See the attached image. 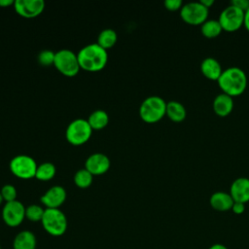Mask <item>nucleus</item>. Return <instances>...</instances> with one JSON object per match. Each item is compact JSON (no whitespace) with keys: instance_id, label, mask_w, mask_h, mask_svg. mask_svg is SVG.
Instances as JSON below:
<instances>
[{"instance_id":"4468645a","label":"nucleus","mask_w":249,"mask_h":249,"mask_svg":"<svg viewBox=\"0 0 249 249\" xmlns=\"http://www.w3.org/2000/svg\"><path fill=\"white\" fill-rule=\"evenodd\" d=\"M230 195L234 202L246 203L249 201V178L238 177L231 185Z\"/></svg>"},{"instance_id":"c9c22d12","label":"nucleus","mask_w":249,"mask_h":249,"mask_svg":"<svg viewBox=\"0 0 249 249\" xmlns=\"http://www.w3.org/2000/svg\"><path fill=\"white\" fill-rule=\"evenodd\" d=\"M0 249H1V247H0Z\"/></svg>"},{"instance_id":"cd10ccee","label":"nucleus","mask_w":249,"mask_h":249,"mask_svg":"<svg viewBox=\"0 0 249 249\" xmlns=\"http://www.w3.org/2000/svg\"><path fill=\"white\" fill-rule=\"evenodd\" d=\"M163 5L166 10L170 12H176V11H180L184 4L181 0H165L163 2Z\"/></svg>"},{"instance_id":"423d86ee","label":"nucleus","mask_w":249,"mask_h":249,"mask_svg":"<svg viewBox=\"0 0 249 249\" xmlns=\"http://www.w3.org/2000/svg\"><path fill=\"white\" fill-rule=\"evenodd\" d=\"M53 65L60 73L66 76H75L81 68L77 53L68 49H61L55 52Z\"/></svg>"},{"instance_id":"4be33fe9","label":"nucleus","mask_w":249,"mask_h":249,"mask_svg":"<svg viewBox=\"0 0 249 249\" xmlns=\"http://www.w3.org/2000/svg\"><path fill=\"white\" fill-rule=\"evenodd\" d=\"M117 39H118V35L114 29L105 28V29L101 30L100 33L98 34L96 43L99 46H101L103 49L108 50L116 44Z\"/></svg>"},{"instance_id":"c756f323","label":"nucleus","mask_w":249,"mask_h":249,"mask_svg":"<svg viewBox=\"0 0 249 249\" xmlns=\"http://www.w3.org/2000/svg\"><path fill=\"white\" fill-rule=\"evenodd\" d=\"M231 211L236 215H240L245 211V204L241 202H234L231 207Z\"/></svg>"},{"instance_id":"a211bd4d","label":"nucleus","mask_w":249,"mask_h":249,"mask_svg":"<svg viewBox=\"0 0 249 249\" xmlns=\"http://www.w3.org/2000/svg\"><path fill=\"white\" fill-rule=\"evenodd\" d=\"M37 239L35 234L27 230L17 233L13 241L14 249H36Z\"/></svg>"},{"instance_id":"2f4dec72","label":"nucleus","mask_w":249,"mask_h":249,"mask_svg":"<svg viewBox=\"0 0 249 249\" xmlns=\"http://www.w3.org/2000/svg\"><path fill=\"white\" fill-rule=\"evenodd\" d=\"M204 7H206L207 9H210L212 6H213V4H214V0H200L199 1Z\"/></svg>"},{"instance_id":"f704fd0d","label":"nucleus","mask_w":249,"mask_h":249,"mask_svg":"<svg viewBox=\"0 0 249 249\" xmlns=\"http://www.w3.org/2000/svg\"><path fill=\"white\" fill-rule=\"evenodd\" d=\"M3 201H4V198H3V196H2V195L0 193V205L3 203Z\"/></svg>"},{"instance_id":"f03ea898","label":"nucleus","mask_w":249,"mask_h":249,"mask_svg":"<svg viewBox=\"0 0 249 249\" xmlns=\"http://www.w3.org/2000/svg\"><path fill=\"white\" fill-rule=\"evenodd\" d=\"M80 67L86 71L95 72L101 70L107 63V50L103 49L97 43H91L84 46L77 53Z\"/></svg>"},{"instance_id":"7ed1b4c3","label":"nucleus","mask_w":249,"mask_h":249,"mask_svg":"<svg viewBox=\"0 0 249 249\" xmlns=\"http://www.w3.org/2000/svg\"><path fill=\"white\" fill-rule=\"evenodd\" d=\"M166 101L159 95L146 97L140 104V118L149 124L157 123L161 120L166 113Z\"/></svg>"},{"instance_id":"6ab92c4d","label":"nucleus","mask_w":249,"mask_h":249,"mask_svg":"<svg viewBox=\"0 0 249 249\" xmlns=\"http://www.w3.org/2000/svg\"><path fill=\"white\" fill-rule=\"evenodd\" d=\"M165 116L169 120L175 123L183 122L187 117V110L185 106L176 100H171L166 103V113Z\"/></svg>"},{"instance_id":"f257e3e1","label":"nucleus","mask_w":249,"mask_h":249,"mask_svg":"<svg viewBox=\"0 0 249 249\" xmlns=\"http://www.w3.org/2000/svg\"><path fill=\"white\" fill-rule=\"evenodd\" d=\"M217 82L223 93L235 97L241 95L245 91L247 87V76L241 68L232 66L223 70Z\"/></svg>"},{"instance_id":"412c9836","label":"nucleus","mask_w":249,"mask_h":249,"mask_svg":"<svg viewBox=\"0 0 249 249\" xmlns=\"http://www.w3.org/2000/svg\"><path fill=\"white\" fill-rule=\"evenodd\" d=\"M200 31L205 38L213 39L222 33L223 28L218 19H207L200 25Z\"/></svg>"},{"instance_id":"5701e85b","label":"nucleus","mask_w":249,"mask_h":249,"mask_svg":"<svg viewBox=\"0 0 249 249\" xmlns=\"http://www.w3.org/2000/svg\"><path fill=\"white\" fill-rule=\"evenodd\" d=\"M55 174V166L53 162L45 161L38 164L35 177L41 181H49Z\"/></svg>"},{"instance_id":"473e14b6","label":"nucleus","mask_w":249,"mask_h":249,"mask_svg":"<svg viewBox=\"0 0 249 249\" xmlns=\"http://www.w3.org/2000/svg\"><path fill=\"white\" fill-rule=\"evenodd\" d=\"M208 249H229V248L222 243H215V244H212Z\"/></svg>"},{"instance_id":"0eeeda50","label":"nucleus","mask_w":249,"mask_h":249,"mask_svg":"<svg viewBox=\"0 0 249 249\" xmlns=\"http://www.w3.org/2000/svg\"><path fill=\"white\" fill-rule=\"evenodd\" d=\"M209 9L204 7L199 1L184 4L180 10L182 20L189 25H201L208 19Z\"/></svg>"},{"instance_id":"f8f14e48","label":"nucleus","mask_w":249,"mask_h":249,"mask_svg":"<svg viewBox=\"0 0 249 249\" xmlns=\"http://www.w3.org/2000/svg\"><path fill=\"white\" fill-rule=\"evenodd\" d=\"M66 191L60 185H54L48 189L41 196V202L46 208H59L66 199Z\"/></svg>"},{"instance_id":"1a4fd4ad","label":"nucleus","mask_w":249,"mask_h":249,"mask_svg":"<svg viewBox=\"0 0 249 249\" xmlns=\"http://www.w3.org/2000/svg\"><path fill=\"white\" fill-rule=\"evenodd\" d=\"M244 13L237 7L230 4L227 6L219 16V22L223 28V31L234 32L238 30L244 22Z\"/></svg>"},{"instance_id":"aec40b11","label":"nucleus","mask_w":249,"mask_h":249,"mask_svg":"<svg viewBox=\"0 0 249 249\" xmlns=\"http://www.w3.org/2000/svg\"><path fill=\"white\" fill-rule=\"evenodd\" d=\"M87 121L92 129H101L108 124L109 116L104 110L96 109L89 115Z\"/></svg>"},{"instance_id":"c85d7f7f","label":"nucleus","mask_w":249,"mask_h":249,"mask_svg":"<svg viewBox=\"0 0 249 249\" xmlns=\"http://www.w3.org/2000/svg\"><path fill=\"white\" fill-rule=\"evenodd\" d=\"M231 4L242 10L243 12L249 9V0H232Z\"/></svg>"},{"instance_id":"6e6552de","label":"nucleus","mask_w":249,"mask_h":249,"mask_svg":"<svg viewBox=\"0 0 249 249\" xmlns=\"http://www.w3.org/2000/svg\"><path fill=\"white\" fill-rule=\"evenodd\" d=\"M10 170L14 175L22 179L35 177L37 170L36 160L27 155H17L10 160Z\"/></svg>"},{"instance_id":"7c9ffc66","label":"nucleus","mask_w":249,"mask_h":249,"mask_svg":"<svg viewBox=\"0 0 249 249\" xmlns=\"http://www.w3.org/2000/svg\"><path fill=\"white\" fill-rule=\"evenodd\" d=\"M244 27L246 28V30L249 32V9L245 11L244 13V22H243Z\"/></svg>"},{"instance_id":"bb28decb","label":"nucleus","mask_w":249,"mask_h":249,"mask_svg":"<svg viewBox=\"0 0 249 249\" xmlns=\"http://www.w3.org/2000/svg\"><path fill=\"white\" fill-rule=\"evenodd\" d=\"M0 193L6 202L13 201V200L17 199V189L12 184H6V185L2 186Z\"/></svg>"},{"instance_id":"b1692460","label":"nucleus","mask_w":249,"mask_h":249,"mask_svg":"<svg viewBox=\"0 0 249 249\" xmlns=\"http://www.w3.org/2000/svg\"><path fill=\"white\" fill-rule=\"evenodd\" d=\"M92 178L93 175L86 168H81L74 174V182L81 189L89 187L92 183Z\"/></svg>"},{"instance_id":"39448f33","label":"nucleus","mask_w":249,"mask_h":249,"mask_svg":"<svg viewBox=\"0 0 249 249\" xmlns=\"http://www.w3.org/2000/svg\"><path fill=\"white\" fill-rule=\"evenodd\" d=\"M92 128L89 122L85 119L78 118L69 123L66 127L65 136L68 142L73 145H81L86 143L91 136Z\"/></svg>"},{"instance_id":"a878e982","label":"nucleus","mask_w":249,"mask_h":249,"mask_svg":"<svg viewBox=\"0 0 249 249\" xmlns=\"http://www.w3.org/2000/svg\"><path fill=\"white\" fill-rule=\"evenodd\" d=\"M55 52L51 50H43L38 53V62L43 66H49L54 62Z\"/></svg>"},{"instance_id":"72a5a7b5","label":"nucleus","mask_w":249,"mask_h":249,"mask_svg":"<svg viewBox=\"0 0 249 249\" xmlns=\"http://www.w3.org/2000/svg\"><path fill=\"white\" fill-rule=\"evenodd\" d=\"M14 0H0V6L1 7H8L10 5H14Z\"/></svg>"},{"instance_id":"dca6fc26","label":"nucleus","mask_w":249,"mask_h":249,"mask_svg":"<svg viewBox=\"0 0 249 249\" xmlns=\"http://www.w3.org/2000/svg\"><path fill=\"white\" fill-rule=\"evenodd\" d=\"M200 72L202 75L211 81H218L223 69L220 62L214 57H206L200 63Z\"/></svg>"},{"instance_id":"ddd939ff","label":"nucleus","mask_w":249,"mask_h":249,"mask_svg":"<svg viewBox=\"0 0 249 249\" xmlns=\"http://www.w3.org/2000/svg\"><path fill=\"white\" fill-rule=\"evenodd\" d=\"M110 167V159L103 153H93L89 156L85 162V168L92 175H101Z\"/></svg>"},{"instance_id":"f3484780","label":"nucleus","mask_w":249,"mask_h":249,"mask_svg":"<svg viewBox=\"0 0 249 249\" xmlns=\"http://www.w3.org/2000/svg\"><path fill=\"white\" fill-rule=\"evenodd\" d=\"M233 99L226 93L218 94L213 100V110L219 117L229 116L233 109Z\"/></svg>"},{"instance_id":"20e7f679","label":"nucleus","mask_w":249,"mask_h":249,"mask_svg":"<svg viewBox=\"0 0 249 249\" xmlns=\"http://www.w3.org/2000/svg\"><path fill=\"white\" fill-rule=\"evenodd\" d=\"M41 223L44 230L53 236L64 234L68 226L67 218L59 208H45Z\"/></svg>"},{"instance_id":"9d476101","label":"nucleus","mask_w":249,"mask_h":249,"mask_svg":"<svg viewBox=\"0 0 249 249\" xmlns=\"http://www.w3.org/2000/svg\"><path fill=\"white\" fill-rule=\"evenodd\" d=\"M25 218V206L19 200L6 202L2 208L4 223L12 228L19 226Z\"/></svg>"},{"instance_id":"2eb2a0df","label":"nucleus","mask_w":249,"mask_h":249,"mask_svg":"<svg viewBox=\"0 0 249 249\" xmlns=\"http://www.w3.org/2000/svg\"><path fill=\"white\" fill-rule=\"evenodd\" d=\"M209 203L214 210L219 212H226L231 210L234 201L230 193L219 191L211 195L209 198Z\"/></svg>"},{"instance_id":"9b49d317","label":"nucleus","mask_w":249,"mask_h":249,"mask_svg":"<svg viewBox=\"0 0 249 249\" xmlns=\"http://www.w3.org/2000/svg\"><path fill=\"white\" fill-rule=\"evenodd\" d=\"M16 12L26 18H32L40 15L45 8L44 0H15Z\"/></svg>"},{"instance_id":"393cba45","label":"nucleus","mask_w":249,"mask_h":249,"mask_svg":"<svg viewBox=\"0 0 249 249\" xmlns=\"http://www.w3.org/2000/svg\"><path fill=\"white\" fill-rule=\"evenodd\" d=\"M45 208L39 204H30L25 207V218L31 222H41Z\"/></svg>"}]
</instances>
